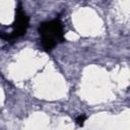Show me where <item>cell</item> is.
I'll return each mask as SVG.
<instances>
[{
  "label": "cell",
  "instance_id": "obj_1",
  "mask_svg": "<svg viewBox=\"0 0 130 130\" xmlns=\"http://www.w3.org/2000/svg\"><path fill=\"white\" fill-rule=\"evenodd\" d=\"M39 32L43 49L47 52L51 51L58 43L64 41L63 25L59 19L42 22L39 27Z\"/></svg>",
  "mask_w": 130,
  "mask_h": 130
},
{
  "label": "cell",
  "instance_id": "obj_2",
  "mask_svg": "<svg viewBox=\"0 0 130 130\" xmlns=\"http://www.w3.org/2000/svg\"><path fill=\"white\" fill-rule=\"evenodd\" d=\"M28 21H29V18L25 14V12L22 10L21 4H18V7L16 9L15 21L13 23V30H12V32L10 35L2 36V38H5L7 40H11V39H15V38L23 36L25 34L26 29H27Z\"/></svg>",
  "mask_w": 130,
  "mask_h": 130
},
{
  "label": "cell",
  "instance_id": "obj_3",
  "mask_svg": "<svg viewBox=\"0 0 130 130\" xmlns=\"http://www.w3.org/2000/svg\"><path fill=\"white\" fill-rule=\"evenodd\" d=\"M85 119H86V117H85L84 115H80V116H78V117L76 118V123H77L78 125L82 126V125L84 124V122H85Z\"/></svg>",
  "mask_w": 130,
  "mask_h": 130
}]
</instances>
